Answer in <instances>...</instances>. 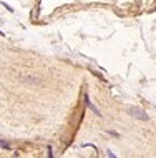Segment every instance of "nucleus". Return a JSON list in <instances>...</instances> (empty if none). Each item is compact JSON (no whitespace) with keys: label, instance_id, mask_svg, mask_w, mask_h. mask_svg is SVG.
I'll return each mask as SVG.
<instances>
[{"label":"nucleus","instance_id":"obj_2","mask_svg":"<svg viewBox=\"0 0 156 158\" xmlns=\"http://www.w3.org/2000/svg\"><path fill=\"white\" fill-rule=\"evenodd\" d=\"M0 35H4V32H2V30H0Z\"/></svg>","mask_w":156,"mask_h":158},{"label":"nucleus","instance_id":"obj_1","mask_svg":"<svg viewBox=\"0 0 156 158\" xmlns=\"http://www.w3.org/2000/svg\"><path fill=\"white\" fill-rule=\"evenodd\" d=\"M125 110L128 113H130L131 117H135V118H138V120H143V122H148L150 120V117L145 113V110H141V108H138V107H125Z\"/></svg>","mask_w":156,"mask_h":158}]
</instances>
